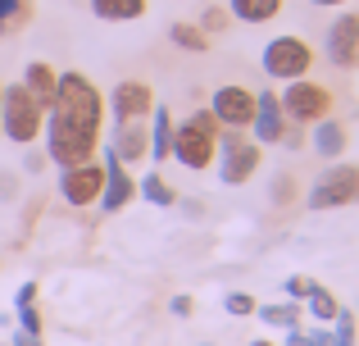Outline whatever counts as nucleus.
<instances>
[{
    "mask_svg": "<svg viewBox=\"0 0 359 346\" xmlns=\"http://www.w3.org/2000/svg\"><path fill=\"white\" fill-rule=\"evenodd\" d=\"M105 96L82 69H64L55 82V100L46 105V128L41 142L50 164L69 169V164L96 160L100 151V128H105Z\"/></svg>",
    "mask_w": 359,
    "mask_h": 346,
    "instance_id": "nucleus-1",
    "label": "nucleus"
},
{
    "mask_svg": "<svg viewBox=\"0 0 359 346\" xmlns=\"http://www.w3.org/2000/svg\"><path fill=\"white\" fill-rule=\"evenodd\" d=\"M219 137H223V128L214 124V114L210 109H196L182 124H173V155H168V160H177L182 169L201 173V169H210L214 155H219Z\"/></svg>",
    "mask_w": 359,
    "mask_h": 346,
    "instance_id": "nucleus-2",
    "label": "nucleus"
},
{
    "mask_svg": "<svg viewBox=\"0 0 359 346\" xmlns=\"http://www.w3.org/2000/svg\"><path fill=\"white\" fill-rule=\"evenodd\" d=\"M41 128H46V109L32 100V91L23 82L0 87V137H9L14 146H32L41 142Z\"/></svg>",
    "mask_w": 359,
    "mask_h": 346,
    "instance_id": "nucleus-3",
    "label": "nucleus"
},
{
    "mask_svg": "<svg viewBox=\"0 0 359 346\" xmlns=\"http://www.w3.org/2000/svg\"><path fill=\"white\" fill-rule=\"evenodd\" d=\"M259 69L269 73L273 82H296V78H309V69H314V46L305 41V36H273L269 46H264L259 55Z\"/></svg>",
    "mask_w": 359,
    "mask_h": 346,
    "instance_id": "nucleus-4",
    "label": "nucleus"
},
{
    "mask_svg": "<svg viewBox=\"0 0 359 346\" xmlns=\"http://www.w3.org/2000/svg\"><path fill=\"white\" fill-rule=\"evenodd\" d=\"M332 87H323V82L314 78H296V82H282L278 91V105L282 114H287V124H318V119L332 114Z\"/></svg>",
    "mask_w": 359,
    "mask_h": 346,
    "instance_id": "nucleus-5",
    "label": "nucleus"
},
{
    "mask_svg": "<svg viewBox=\"0 0 359 346\" xmlns=\"http://www.w3.org/2000/svg\"><path fill=\"white\" fill-rule=\"evenodd\" d=\"M309 210H346L359 205V164H327L305 192Z\"/></svg>",
    "mask_w": 359,
    "mask_h": 346,
    "instance_id": "nucleus-6",
    "label": "nucleus"
},
{
    "mask_svg": "<svg viewBox=\"0 0 359 346\" xmlns=\"http://www.w3.org/2000/svg\"><path fill=\"white\" fill-rule=\"evenodd\" d=\"M214 164H219V182L245 187L255 173H259L264 155H259L255 142H245V133H228V137H219V155H214Z\"/></svg>",
    "mask_w": 359,
    "mask_h": 346,
    "instance_id": "nucleus-7",
    "label": "nucleus"
},
{
    "mask_svg": "<svg viewBox=\"0 0 359 346\" xmlns=\"http://www.w3.org/2000/svg\"><path fill=\"white\" fill-rule=\"evenodd\" d=\"M210 114L223 133H245V128H250V114H255V87H245V82H223L210 96Z\"/></svg>",
    "mask_w": 359,
    "mask_h": 346,
    "instance_id": "nucleus-8",
    "label": "nucleus"
},
{
    "mask_svg": "<svg viewBox=\"0 0 359 346\" xmlns=\"http://www.w3.org/2000/svg\"><path fill=\"white\" fill-rule=\"evenodd\" d=\"M155 109V87L141 78H123L105 96V114H114V124H132V119H150Z\"/></svg>",
    "mask_w": 359,
    "mask_h": 346,
    "instance_id": "nucleus-9",
    "label": "nucleus"
},
{
    "mask_svg": "<svg viewBox=\"0 0 359 346\" xmlns=\"http://www.w3.org/2000/svg\"><path fill=\"white\" fill-rule=\"evenodd\" d=\"M100 182H105V164L100 160H82V164L60 169V196L69 205H78V210H87V205L100 201Z\"/></svg>",
    "mask_w": 359,
    "mask_h": 346,
    "instance_id": "nucleus-10",
    "label": "nucleus"
},
{
    "mask_svg": "<svg viewBox=\"0 0 359 346\" xmlns=\"http://www.w3.org/2000/svg\"><path fill=\"white\" fill-rule=\"evenodd\" d=\"M100 164H105V182H100V201L96 205L105 214H118L123 205L137 201V178L128 173V164H123L109 146H100Z\"/></svg>",
    "mask_w": 359,
    "mask_h": 346,
    "instance_id": "nucleus-11",
    "label": "nucleus"
},
{
    "mask_svg": "<svg viewBox=\"0 0 359 346\" xmlns=\"http://www.w3.org/2000/svg\"><path fill=\"white\" fill-rule=\"evenodd\" d=\"M323 55L332 69H355L359 64V14H337L327 23V36H323Z\"/></svg>",
    "mask_w": 359,
    "mask_h": 346,
    "instance_id": "nucleus-12",
    "label": "nucleus"
},
{
    "mask_svg": "<svg viewBox=\"0 0 359 346\" xmlns=\"http://www.w3.org/2000/svg\"><path fill=\"white\" fill-rule=\"evenodd\" d=\"M250 133H255V146H282L287 142V114L278 105V91H255Z\"/></svg>",
    "mask_w": 359,
    "mask_h": 346,
    "instance_id": "nucleus-13",
    "label": "nucleus"
},
{
    "mask_svg": "<svg viewBox=\"0 0 359 346\" xmlns=\"http://www.w3.org/2000/svg\"><path fill=\"white\" fill-rule=\"evenodd\" d=\"M109 151L118 155L123 164H141L150 155V133H146V119H132V124H118L114 137H109Z\"/></svg>",
    "mask_w": 359,
    "mask_h": 346,
    "instance_id": "nucleus-14",
    "label": "nucleus"
},
{
    "mask_svg": "<svg viewBox=\"0 0 359 346\" xmlns=\"http://www.w3.org/2000/svg\"><path fill=\"white\" fill-rule=\"evenodd\" d=\"M314 133H309V146H314V155L318 160H341V151H346V124L341 119H318V124H309Z\"/></svg>",
    "mask_w": 359,
    "mask_h": 346,
    "instance_id": "nucleus-15",
    "label": "nucleus"
},
{
    "mask_svg": "<svg viewBox=\"0 0 359 346\" xmlns=\"http://www.w3.org/2000/svg\"><path fill=\"white\" fill-rule=\"evenodd\" d=\"M146 133H150V160H155V164H164L168 155H173V109H168V105H159V100H155V109H150V124H146Z\"/></svg>",
    "mask_w": 359,
    "mask_h": 346,
    "instance_id": "nucleus-16",
    "label": "nucleus"
},
{
    "mask_svg": "<svg viewBox=\"0 0 359 346\" xmlns=\"http://www.w3.org/2000/svg\"><path fill=\"white\" fill-rule=\"evenodd\" d=\"M18 82H23V87L32 91V100L46 109L55 100V82H60V73H55L46 60H32V64H23V78H18Z\"/></svg>",
    "mask_w": 359,
    "mask_h": 346,
    "instance_id": "nucleus-17",
    "label": "nucleus"
},
{
    "mask_svg": "<svg viewBox=\"0 0 359 346\" xmlns=\"http://www.w3.org/2000/svg\"><path fill=\"white\" fill-rule=\"evenodd\" d=\"M91 14L105 23H132L146 14V0H91Z\"/></svg>",
    "mask_w": 359,
    "mask_h": 346,
    "instance_id": "nucleus-18",
    "label": "nucleus"
},
{
    "mask_svg": "<svg viewBox=\"0 0 359 346\" xmlns=\"http://www.w3.org/2000/svg\"><path fill=\"white\" fill-rule=\"evenodd\" d=\"M137 196H141V201H150V205H159V210H168V205L177 201V187H168V178L159 173V169H150L137 182Z\"/></svg>",
    "mask_w": 359,
    "mask_h": 346,
    "instance_id": "nucleus-19",
    "label": "nucleus"
},
{
    "mask_svg": "<svg viewBox=\"0 0 359 346\" xmlns=\"http://www.w3.org/2000/svg\"><path fill=\"white\" fill-rule=\"evenodd\" d=\"M282 0H228V14L241 18V23H269V18H278Z\"/></svg>",
    "mask_w": 359,
    "mask_h": 346,
    "instance_id": "nucleus-20",
    "label": "nucleus"
},
{
    "mask_svg": "<svg viewBox=\"0 0 359 346\" xmlns=\"http://www.w3.org/2000/svg\"><path fill=\"white\" fill-rule=\"evenodd\" d=\"M337 310H341V305H337V296L327 292V287H318V283L305 287V314H314L318 324H327V319H337Z\"/></svg>",
    "mask_w": 359,
    "mask_h": 346,
    "instance_id": "nucleus-21",
    "label": "nucleus"
},
{
    "mask_svg": "<svg viewBox=\"0 0 359 346\" xmlns=\"http://www.w3.org/2000/svg\"><path fill=\"white\" fill-rule=\"evenodd\" d=\"M32 9H36V0H0V36L32 23Z\"/></svg>",
    "mask_w": 359,
    "mask_h": 346,
    "instance_id": "nucleus-22",
    "label": "nucleus"
},
{
    "mask_svg": "<svg viewBox=\"0 0 359 346\" xmlns=\"http://www.w3.org/2000/svg\"><path fill=\"white\" fill-rule=\"evenodd\" d=\"M168 36H173V46H182L187 55H205V51H210V32H201L196 23H173Z\"/></svg>",
    "mask_w": 359,
    "mask_h": 346,
    "instance_id": "nucleus-23",
    "label": "nucleus"
},
{
    "mask_svg": "<svg viewBox=\"0 0 359 346\" xmlns=\"http://www.w3.org/2000/svg\"><path fill=\"white\" fill-rule=\"evenodd\" d=\"M255 314H259L269 328H296V319H300V305H291V301H282V305H255Z\"/></svg>",
    "mask_w": 359,
    "mask_h": 346,
    "instance_id": "nucleus-24",
    "label": "nucleus"
},
{
    "mask_svg": "<svg viewBox=\"0 0 359 346\" xmlns=\"http://www.w3.org/2000/svg\"><path fill=\"white\" fill-rule=\"evenodd\" d=\"M14 310H18V328H23L27 338H41V314H36V305L32 301H14Z\"/></svg>",
    "mask_w": 359,
    "mask_h": 346,
    "instance_id": "nucleus-25",
    "label": "nucleus"
},
{
    "mask_svg": "<svg viewBox=\"0 0 359 346\" xmlns=\"http://www.w3.org/2000/svg\"><path fill=\"white\" fill-rule=\"evenodd\" d=\"M355 314L351 310H337V333H332V346H355Z\"/></svg>",
    "mask_w": 359,
    "mask_h": 346,
    "instance_id": "nucleus-26",
    "label": "nucleus"
},
{
    "mask_svg": "<svg viewBox=\"0 0 359 346\" xmlns=\"http://www.w3.org/2000/svg\"><path fill=\"white\" fill-rule=\"evenodd\" d=\"M255 305H259V301H255L250 292H228L223 310H228V314H237V319H245V314H255Z\"/></svg>",
    "mask_w": 359,
    "mask_h": 346,
    "instance_id": "nucleus-27",
    "label": "nucleus"
},
{
    "mask_svg": "<svg viewBox=\"0 0 359 346\" xmlns=\"http://www.w3.org/2000/svg\"><path fill=\"white\" fill-rule=\"evenodd\" d=\"M223 14H228V9L210 5V9H205V14H201V23H196V27H201V32H219V27L228 23V18H223Z\"/></svg>",
    "mask_w": 359,
    "mask_h": 346,
    "instance_id": "nucleus-28",
    "label": "nucleus"
},
{
    "mask_svg": "<svg viewBox=\"0 0 359 346\" xmlns=\"http://www.w3.org/2000/svg\"><path fill=\"white\" fill-rule=\"evenodd\" d=\"M168 310H173L177 319H187V314H191V296H182V292H177L173 301H168Z\"/></svg>",
    "mask_w": 359,
    "mask_h": 346,
    "instance_id": "nucleus-29",
    "label": "nucleus"
},
{
    "mask_svg": "<svg viewBox=\"0 0 359 346\" xmlns=\"http://www.w3.org/2000/svg\"><path fill=\"white\" fill-rule=\"evenodd\" d=\"M14 301H36V283H23V287H18V296H14Z\"/></svg>",
    "mask_w": 359,
    "mask_h": 346,
    "instance_id": "nucleus-30",
    "label": "nucleus"
},
{
    "mask_svg": "<svg viewBox=\"0 0 359 346\" xmlns=\"http://www.w3.org/2000/svg\"><path fill=\"white\" fill-rule=\"evenodd\" d=\"M305 287H309L305 278H291V283H287V292H291V296H305Z\"/></svg>",
    "mask_w": 359,
    "mask_h": 346,
    "instance_id": "nucleus-31",
    "label": "nucleus"
},
{
    "mask_svg": "<svg viewBox=\"0 0 359 346\" xmlns=\"http://www.w3.org/2000/svg\"><path fill=\"white\" fill-rule=\"evenodd\" d=\"M14 346H41V338H27V333H18V338H14Z\"/></svg>",
    "mask_w": 359,
    "mask_h": 346,
    "instance_id": "nucleus-32",
    "label": "nucleus"
},
{
    "mask_svg": "<svg viewBox=\"0 0 359 346\" xmlns=\"http://www.w3.org/2000/svg\"><path fill=\"white\" fill-rule=\"evenodd\" d=\"M318 9H337V5H351V0H314Z\"/></svg>",
    "mask_w": 359,
    "mask_h": 346,
    "instance_id": "nucleus-33",
    "label": "nucleus"
},
{
    "mask_svg": "<svg viewBox=\"0 0 359 346\" xmlns=\"http://www.w3.org/2000/svg\"><path fill=\"white\" fill-rule=\"evenodd\" d=\"M250 346H273V342H269V338H255V342H250Z\"/></svg>",
    "mask_w": 359,
    "mask_h": 346,
    "instance_id": "nucleus-34",
    "label": "nucleus"
},
{
    "mask_svg": "<svg viewBox=\"0 0 359 346\" xmlns=\"http://www.w3.org/2000/svg\"><path fill=\"white\" fill-rule=\"evenodd\" d=\"M0 87H5V82H0Z\"/></svg>",
    "mask_w": 359,
    "mask_h": 346,
    "instance_id": "nucleus-35",
    "label": "nucleus"
}]
</instances>
